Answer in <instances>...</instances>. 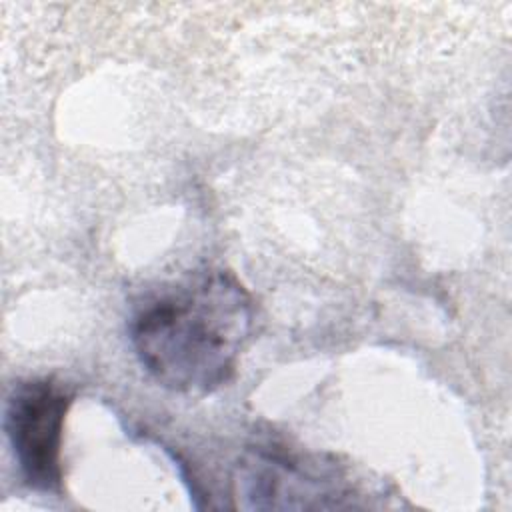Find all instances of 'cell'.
<instances>
[{
  "label": "cell",
  "instance_id": "1",
  "mask_svg": "<svg viewBox=\"0 0 512 512\" xmlns=\"http://www.w3.org/2000/svg\"><path fill=\"white\" fill-rule=\"evenodd\" d=\"M254 326L248 288L224 268H204L146 292L126 328L136 360L156 384L208 394L234 378Z\"/></svg>",
  "mask_w": 512,
  "mask_h": 512
},
{
  "label": "cell",
  "instance_id": "2",
  "mask_svg": "<svg viewBox=\"0 0 512 512\" xmlns=\"http://www.w3.org/2000/svg\"><path fill=\"white\" fill-rule=\"evenodd\" d=\"M234 482L240 506L258 510L342 508L354 496L342 466L276 444L250 448Z\"/></svg>",
  "mask_w": 512,
  "mask_h": 512
},
{
  "label": "cell",
  "instance_id": "3",
  "mask_svg": "<svg viewBox=\"0 0 512 512\" xmlns=\"http://www.w3.org/2000/svg\"><path fill=\"white\" fill-rule=\"evenodd\" d=\"M70 404V390L54 378L20 380L6 398L4 432L22 482L34 492H62V444Z\"/></svg>",
  "mask_w": 512,
  "mask_h": 512
}]
</instances>
